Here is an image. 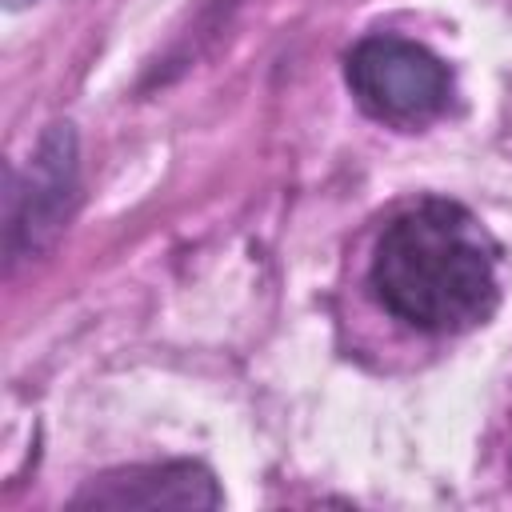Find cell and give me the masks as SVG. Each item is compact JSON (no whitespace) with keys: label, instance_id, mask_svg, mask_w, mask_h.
Listing matches in <instances>:
<instances>
[{"label":"cell","instance_id":"obj_4","mask_svg":"<svg viewBox=\"0 0 512 512\" xmlns=\"http://www.w3.org/2000/svg\"><path fill=\"white\" fill-rule=\"evenodd\" d=\"M220 488L208 468L192 460L176 464H140L104 472L84 492H76V508H220Z\"/></svg>","mask_w":512,"mask_h":512},{"label":"cell","instance_id":"obj_1","mask_svg":"<svg viewBox=\"0 0 512 512\" xmlns=\"http://www.w3.org/2000/svg\"><path fill=\"white\" fill-rule=\"evenodd\" d=\"M376 304L428 336L484 324L496 308V240L456 200H420L396 212L368 260Z\"/></svg>","mask_w":512,"mask_h":512},{"label":"cell","instance_id":"obj_2","mask_svg":"<svg viewBox=\"0 0 512 512\" xmlns=\"http://www.w3.org/2000/svg\"><path fill=\"white\" fill-rule=\"evenodd\" d=\"M344 80L372 120L396 128H416L440 116L452 100L448 64L404 36H364L344 56Z\"/></svg>","mask_w":512,"mask_h":512},{"label":"cell","instance_id":"obj_5","mask_svg":"<svg viewBox=\"0 0 512 512\" xmlns=\"http://www.w3.org/2000/svg\"><path fill=\"white\" fill-rule=\"evenodd\" d=\"M28 4H36V0H4L8 12H20V8H28Z\"/></svg>","mask_w":512,"mask_h":512},{"label":"cell","instance_id":"obj_3","mask_svg":"<svg viewBox=\"0 0 512 512\" xmlns=\"http://www.w3.org/2000/svg\"><path fill=\"white\" fill-rule=\"evenodd\" d=\"M80 152L76 132L68 120H56L36 140L24 172L12 184V208H8V256L24 260L44 252L60 228L72 216L76 192H80Z\"/></svg>","mask_w":512,"mask_h":512}]
</instances>
